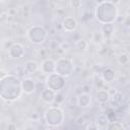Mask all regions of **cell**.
Returning a JSON list of instances; mask_svg holds the SVG:
<instances>
[{"label":"cell","mask_w":130,"mask_h":130,"mask_svg":"<svg viewBox=\"0 0 130 130\" xmlns=\"http://www.w3.org/2000/svg\"><path fill=\"white\" fill-rule=\"evenodd\" d=\"M110 1H111V2H113V3H114V4H116V5H117V4H119V3L121 2V0H110Z\"/></svg>","instance_id":"25"},{"label":"cell","mask_w":130,"mask_h":130,"mask_svg":"<svg viewBox=\"0 0 130 130\" xmlns=\"http://www.w3.org/2000/svg\"><path fill=\"white\" fill-rule=\"evenodd\" d=\"M6 130H16L17 129V126H16V124H14V123H12V122H9L7 125H6V128H5Z\"/></svg>","instance_id":"24"},{"label":"cell","mask_w":130,"mask_h":130,"mask_svg":"<svg viewBox=\"0 0 130 130\" xmlns=\"http://www.w3.org/2000/svg\"><path fill=\"white\" fill-rule=\"evenodd\" d=\"M103 80L105 81V83H110V82H113L116 78V72L113 68L111 67H107L103 70L102 74H101Z\"/></svg>","instance_id":"16"},{"label":"cell","mask_w":130,"mask_h":130,"mask_svg":"<svg viewBox=\"0 0 130 130\" xmlns=\"http://www.w3.org/2000/svg\"><path fill=\"white\" fill-rule=\"evenodd\" d=\"M26 37L31 44L42 45L46 42V40L48 38V31L44 26L35 24L27 29Z\"/></svg>","instance_id":"4"},{"label":"cell","mask_w":130,"mask_h":130,"mask_svg":"<svg viewBox=\"0 0 130 130\" xmlns=\"http://www.w3.org/2000/svg\"><path fill=\"white\" fill-rule=\"evenodd\" d=\"M115 31V25L114 23H103L101 27V32L105 40H109L112 38L113 34Z\"/></svg>","instance_id":"15"},{"label":"cell","mask_w":130,"mask_h":130,"mask_svg":"<svg viewBox=\"0 0 130 130\" xmlns=\"http://www.w3.org/2000/svg\"><path fill=\"white\" fill-rule=\"evenodd\" d=\"M106 128L107 129H114V130H121V129H125V126L123 125L122 122L115 121V122H110Z\"/></svg>","instance_id":"19"},{"label":"cell","mask_w":130,"mask_h":130,"mask_svg":"<svg viewBox=\"0 0 130 130\" xmlns=\"http://www.w3.org/2000/svg\"><path fill=\"white\" fill-rule=\"evenodd\" d=\"M80 5H81V1H80V0H71V6H72L74 9L79 8Z\"/></svg>","instance_id":"23"},{"label":"cell","mask_w":130,"mask_h":130,"mask_svg":"<svg viewBox=\"0 0 130 130\" xmlns=\"http://www.w3.org/2000/svg\"><path fill=\"white\" fill-rule=\"evenodd\" d=\"M45 85L47 87L53 89L54 91L59 92L66 85V77H64V76H62V75H60V74H58L56 72L50 73L46 77Z\"/></svg>","instance_id":"5"},{"label":"cell","mask_w":130,"mask_h":130,"mask_svg":"<svg viewBox=\"0 0 130 130\" xmlns=\"http://www.w3.org/2000/svg\"><path fill=\"white\" fill-rule=\"evenodd\" d=\"M94 16L100 23H114L118 16L119 10L117 5L110 0H105L100 2L94 10Z\"/></svg>","instance_id":"2"},{"label":"cell","mask_w":130,"mask_h":130,"mask_svg":"<svg viewBox=\"0 0 130 130\" xmlns=\"http://www.w3.org/2000/svg\"><path fill=\"white\" fill-rule=\"evenodd\" d=\"M76 103H77V106L81 109H87L89 107H91V104H92V98L89 93L87 92H82L80 94L77 95V99H76Z\"/></svg>","instance_id":"11"},{"label":"cell","mask_w":130,"mask_h":130,"mask_svg":"<svg viewBox=\"0 0 130 130\" xmlns=\"http://www.w3.org/2000/svg\"><path fill=\"white\" fill-rule=\"evenodd\" d=\"M44 119L45 123L49 128H58L64 123V111L59 106H51L46 110L44 114Z\"/></svg>","instance_id":"3"},{"label":"cell","mask_w":130,"mask_h":130,"mask_svg":"<svg viewBox=\"0 0 130 130\" xmlns=\"http://www.w3.org/2000/svg\"><path fill=\"white\" fill-rule=\"evenodd\" d=\"M94 123L98 125V127H107L108 124L110 123V119L106 114H101L96 117V120Z\"/></svg>","instance_id":"17"},{"label":"cell","mask_w":130,"mask_h":130,"mask_svg":"<svg viewBox=\"0 0 130 130\" xmlns=\"http://www.w3.org/2000/svg\"><path fill=\"white\" fill-rule=\"evenodd\" d=\"M39 70H40V65L35 60H28V61H26L25 64H24V66H23V72L26 75L35 74Z\"/></svg>","instance_id":"13"},{"label":"cell","mask_w":130,"mask_h":130,"mask_svg":"<svg viewBox=\"0 0 130 130\" xmlns=\"http://www.w3.org/2000/svg\"><path fill=\"white\" fill-rule=\"evenodd\" d=\"M128 34H129V35H130V26H129V27H128Z\"/></svg>","instance_id":"26"},{"label":"cell","mask_w":130,"mask_h":130,"mask_svg":"<svg viewBox=\"0 0 130 130\" xmlns=\"http://www.w3.org/2000/svg\"><path fill=\"white\" fill-rule=\"evenodd\" d=\"M25 51H24V47L22 44L20 43H13L7 51L8 57L11 59H19L21 57H23Z\"/></svg>","instance_id":"7"},{"label":"cell","mask_w":130,"mask_h":130,"mask_svg":"<svg viewBox=\"0 0 130 130\" xmlns=\"http://www.w3.org/2000/svg\"><path fill=\"white\" fill-rule=\"evenodd\" d=\"M130 61V58H129V55L128 54H125V53H122L118 56V62L119 64L121 65H127Z\"/></svg>","instance_id":"20"},{"label":"cell","mask_w":130,"mask_h":130,"mask_svg":"<svg viewBox=\"0 0 130 130\" xmlns=\"http://www.w3.org/2000/svg\"><path fill=\"white\" fill-rule=\"evenodd\" d=\"M111 99H113V101H114L115 103H120V102L122 101V93L118 90L114 95L111 96Z\"/></svg>","instance_id":"21"},{"label":"cell","mask_w":130,"mask_h":130,"mask_svg":"<svg viewBox=\"0 0 130 130\" xmlns=\"http://www.w3.org/2000/svg\"><path fill=\"white\" fill-rule=\"evenodd\" d=\"M23 93L21 80L13 75L7 74L0 78V98L4 102H14Z\"/></svg>","instance_id":"1"},{"label":"cell","mask_w":130,"mask_h":130,"mask_svg":"<svg viewBox=\"0 0 130 130\" xmlns=\"http://www.w3.org/2000/svg\"><path fill=\"white\" fill-rule=\"evenodd\" d=\"M56 95H57V92L47 86L45 88H43L40 93L41 100L46 104H53L56 100Z\"/></svg>","instance_id":"10"},{"label":"cell","mask_w":130,"mask_h":130,"mask_svg":"<svg viewBox=\"0 0 130 130\" xmlns=\"http://www.w3.org/2000/svg\"><path fill=\"white\" fill-rule=\"evenodd\" d=\"M62 28L67 32H73L78 27V22L73 16H65L61 22Z\"/></svg>","instance_id":"9"},{"label":"cell","mask_w":130,"mask_h":130,"mask_svg":"<svg viewBox=\"0 0 130 130\" xmlns=\"http://www.w3.org/2000/svg\"><path fill=\"white\" fill-rule=\"evenodd\" d=\"M21 87L22 91L25 94H31L37 89V81L32 77L26 76L23 79H21Z\"/></svg>","instance_id":"8"},{"label":"cell","mask_w":130,"mask_h":130,"mask_svg":"<svg viewBox=\"0 0 130 130\" xmlns=\"http://www.w3.org/2000/svg\"><path fill=\"white\" fill-rule=\"evenodd\" d=\"M55 68H56V61L52 58L45 59L40 65V70L47 75L55 72Z\"/></svg>","instance_id":"12"},{"label":"cell","mask_w":130,"mask_h":130,"mask_svg":"<svg viewBox=\"0 0 130 130\" xmlns=\"http://www.w3.org/2000/svg\"><path fill=\"white\" fill-rule=\"evenodd\" d=\"M129 115H130V106H129Z\"/></svg>","instance_id":"27"},{"label":"cell","mask_w":130,"mask_h":130,"mask_svg":"<svg viewBox=\"0 0 130 130\" xmlns=\"http://www.w3.org/2000/svg\"><path fill=\"white\" fill-rule=\"evenodd\" d=\"M0 1H1V2H4V1H5V0H0Z\"/></svg>","instance_id":"28"},{"label":"cell","mask_w":130,"mask_h":130,"mask_svg":"<svg viewBox=\"0 0 130 130\" xmlns=\"http://www.w3.org/2000/svg\"><path fill=\"white\" fill-rule=\"evenodd\" d=\"M73 71H74V65H73V62L71 61V59L62 57L56 61V68H55L56 73H58L64 77H69L72 75Z\"/></svg>","instance_id":"6"},{"label":"cell","mask_w":130,"mask_h":130,"mask_svg":"<svg viewBox=\"0 0 130 130\" xmlns=\"http://www.w3.org/2000/svg\"><path fill=\"white\" fill-rule=\"evenodd\" d=\"M95 100L101 104H106L111 100V95L108 89L99 88L95 92Z\"/></svg>","instance_id":"14"},{"label":"cell","mask_w":130,"mask_h":130,"mask_svg":"<svg viewBox=\"0 0 130 130\" xmlns=\"http://www.w3.org/2000/svg\"><path fill=\"white\" fill-rule=\"evenodd\" d=\"M75 124L78 125V126H83L85 124V120H84V117L83 116H78L76 119H75Z\"/></svg>","instance_id":"22"},{"label":"cell","mask_w":130,"mask_h":130,"mask_svg":"<svg viewBox=\"0 0 130 130\" xmlns=\"http://www.w3.org/2000/svg\"><path fill=\"white\" fill-rule=\"evenodd\" d=\"M74 47H75V49H76L77 51L83 53V52H85V51L88 49V43H87V41H85L84 39H79V40H77V41L75 42Z\"/></svg>","instance_id":"18"}]
</instances>
